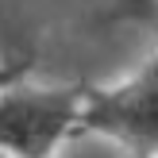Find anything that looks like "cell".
Wrapping results in <instances>:
<instances>
[{
    "label": "cell",
    "mask_w": 158,
    "mask_h": 158,
    "mask_svg": "<svg viewBox=\"0 0 158 158\" xmlns=\"http://www.w3.org/2000/svg\"><path fill=\"white\" fill-rule=\"evenodd\" d=\"M85 135V97L62 85H0V151L23 158H62Z\"/></svg>",
    "instance_id": "cell-1"
},
{
    "label": "cell",
    "mask_w": 158,
    "mask_h": 158,
    "mask_svg": "<svg viewBox=\"0 0 158 158\" xmlns=\"http://www.w3.org/2000/svg\"><path fill=\"white\" fill-rule=\"evenodd\" d=\"M85 131L131 158H158V54L120 85L85 97Z\"/></svg>",
    "instance_id": "cell-2"
},
{
    "label": "cell",
    "mask_w": 158,
    "mask_h": 158,
    "mask_svg": "<svg viewBox=\"0 0 158 158\" xmlns=\"http://www.w3.org/2000/svg\"><path fill=\"white\" fill-rule=\"evenodd\" d=\"M0 158H23V154H8V151H0Z\"/></svg>",
    "instance_id": "cell-3"
}]
</instances>
